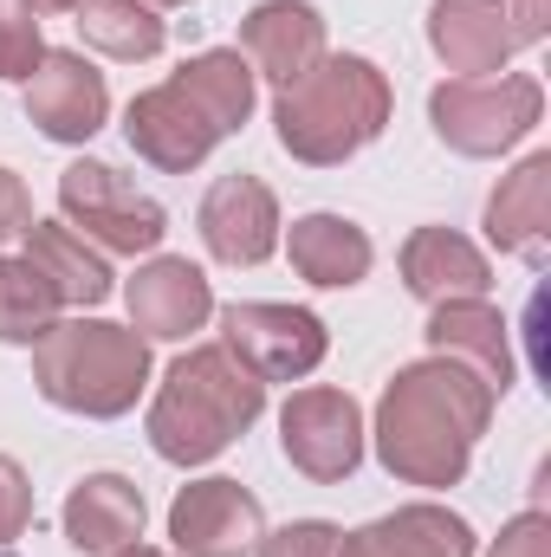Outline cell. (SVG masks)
<instances>
[{
    "label": "cell",
    "mask_w": 551,
    "mask_h": 557,
    "mask_svg": "<svg viewBox=\"0 0 551 557\" xmlns=\"http://www.w3.org/2000/svg\"><path fill=\"white\" fill-rule=\"evenodd\" d=\"M46 311H52V285L33 273L26 260H0V337H46Z\"/></svg>",
    "instance_id": "cell-17"
},
{
    "label": "cell",
    "mask_w": 551,
    "mask_h": 557,
    "mask_svg": "<svg viewBox=\"0 0 551 557\" xmlns=\"http://www.w3.org/2000/svg\"><path fill=\"white\" fill-rule=\"evenodd\" d=\"M46 396L65 403V409H91V416H118L131 409L143 389V344L118 324H65V331H46Z\"/></svg>",
    "instance_id": "cell-4"
},
{
    "label": "cell",
    "mask_w": 551,
    "mask_h": 557,
    "mask_svg": "<svg viewBox=\"0 0 551 557\" xmlns=\"http://www.w3.org/2000/svg\"><path fill=\"white\" fill-rule=\"evenodd\" d=\"M59 195H65V214H78L98 240H111V247H124V253L162 240V208L143 201V195H131L105 162L65 169V188H59Z\"/></svg>",
    "instance_id": "cell-5"
},
{
    "label": "cell",
    "mask_w": 551,
    "mask_h": 557,
    "mask_svg": "<svg viewBox=\"0 0 551 557\" xmlns=\"http://www.w3.org/2000/svg\"><path fill=\"white\" fill-rule=\"evenodd\" d=\"M175 545L188 557H241L260 539V506L234 486V480H208V486H188L175 499Z\"/></svg>",
    "instance_id": "cell-6"
},
{
    "label": "cell",
    "mask_w": 551,
    "mask_h": 557,
    "mask_svg": "<svg viewBox=\"0 0 551 557\" xmlns=\"http://www.w3.org/2000/svg\"><path fill=\"white\" fill-rule=\"evenodd\" d=\"M254 416H260V383L247 370H234L228 350H201V357L175 363L149 428H156V447L169 460H208Z\"/></svg>",
    "instance_id": "cell-2"
},
{
    "label": "cell",
    "mask_w": 551,
    "mask_h": 557,
    "mask_svg": "<svg viewBox=\"0 0 551 557\" xmlns=\"http://www.w3.org/2000/svg\"><path fill=\"white\" fill-rule=\"evenodd\" d=\"M33 7H72V0H33Z\"/></svg>",
    "instance_id": "cell-22"
},
{
    "label": "cell",
    "mask_w": 551,
    "mask_h": 557,
    "mask_svg": "<svg viewBox=\"0 0 551 557\" xmlns=\"http://www.w3.org/2000/svg\"><path fill=\"white\" fill-rule=\"evenodd\" d=\"M247 39H254V52L273 65L279 78H298V65L318 52V20H311V7H260L254 20H247Z\"/></svg>",
    "instance_id": "cell-15"
},
{
    "label": "cell",
    "mask_w": 551,
    "mask_h": 557,
    "mask_svg": "<svg viewBox=\"0 0 551 557\" xmlns=\"http://www.w3.org/2000/svg\"><path fill=\"white\" fill-rule=\"evenodd\" d=\"M78 26H85V39H98L118 59H149L162 46V20L149 7H137V0H85Z\"/></svg>",
    "instance_id": "cell-16"
},
{
    "label": "cell",
    "mask_w": 551,
    "mask_h": 557,
    "mask_svg": "<svg viewBox=\"0 0 551 557\" xmlns=\"http://www.w3.org/2000/svg\"><path fill=\"white\" fill-rule=\"evenodd\" d=\"M228 331L241 350L260 357L267 376H292V370H311L325 337H318V318L305 311H279V305H234L228 311Z\"/></svg>",
    "instance_id": "cell-9"
},
{
    "label": "cell",
    "mask_w": 551,
    "mask_h": 557,
    "mask_svg": "<svg viewBox=\"0 0 551 557\" xmlns=\"http://www.w3.org/2000/svg\"><path fill=\"white\" fill-rule=\"evenodd\" d=\"M201 234H208V247L221 253V260H267L273 253V195L260 188V182H247V175H228L215 195H208V208H201Z\"/></svg>",
    "instance_id": "cell-7"
},
{
    "label": "cell",
    "mask_w": 551,
    "mask_h": 557,
    "mask_svg": "<svg viewBox=\"0 0 551 557\" xmlns=\"http://www.w3.org/2000/svg\"><path fill=\"white\" fill-rule=\"evenodd\" d=\"M285 454L311 473H351L357 460V409L344 396H298L285 409Z\"/></svg>",
    "instance_id": "cell-10"
},
{
    "label": "cell",
    "mask_w": 551,
    "mask_h": 557,
    "mask_svg": "<svg viewBox=\"0 0 551 557\" xmlns=\"http://www.w3.org/2000/svg\"><path fill=\"white\" fill-rule=\"evenodd\" d=\"M65 532H72V545L78 552H118V545H131L143 532V499L131 480H118V473H105V480H85L78 493H72V506H65Z\"/></svg>",
    "instance_id": "cell-11"
},
{
    "label": "cell",
    "mask_w": 551,
    "mask_h": 557,
    "mask_svg": "<svg viewBox=\"0 0 551 557\" xmlns=\"http://www.w3.org/2000/svg\"><path fill=\"white\" fill-rule=\"evenodd\" d=\"M39 59V33H33V13H20L13 0H0V78H26Z\"/></svg>",
    "instance_id": "cell-18"
},
{
    "label": "cell",
    "mask_w": 551,
    "mask_h": 557,
    "mask_svg": "<svg viewBox=\"0 0 551 557\" xmlns=\"http://www.w3.org/2000/svg\"><path fill=\"white\" fill-rule=\"evenodd\" d=\"M292 260L305 267V278H318V285H351V278L370 267V247H364V234H351L344 221L311 214V221H298V234H292Z\"/></svg>",
    "instance_id": "cell-14"
},
{
    "label": "cell",
    "mask_w": 551,
    "mask_h": 557,
    "mask_svg": "<svg viewBox=\"0 0 551 557\" xmlns=\"http://www.w3.org/2000/svg\"><path fill=\"white\" fill-rule=\"evenodd\" d=\"M131 311L143 318V331H156V337H182V331L201 324V311H208V285H201L195 267L162 260V267H149V273L131 285Z\"/></svg>",
    "instance_id": "cell-12"
},
{
    "label": "cell",
    "mask_w": 551,
    "mask_h": 557,
    "mask_svg": "<svg viewBox=\"0 0 551 557\" xmlns=\"http://www.w3.org/2000/svg\"><path fill=\"white\" fill-rule=\"evenodd\" d=\"M20 525H26V486H20L13 460H0V539L20 532Z\"/></svg>",
    "instance_id": "cell-20"
},
{
    "label": "cell",
    "mask_w": 551,
    "mask_h": 557,
    "mask_svg": "<svg viewBox=\"0 0 551 557\" xmlns=\"http://www.w3.org/2000/svg\"><path fill=\"white\" fill-rule=\"evenodd\" d=\"M267 557H338V532L331 525H292L267 545Z\"/></svg>",
    "instance_id": "cell-19"
},
{
    "label": "cell",
    "mask_w": 551,
    "mask_h": 557,
    "mask_svg": "<svg viewBox=\"0 0 551 557\" xmlns=\"http://www.w3.org/2000/svg\"><path fill=\"white\" fill-rule=\"evenodd\" d=\"M33 117H39V131L46 137H91L98 124H105V78L85 65V59H72V52H52L46 59V72L33 78Z\"/></svg>",
    "instance_id": "cell-8"
},
{
    "label": "cell",
    "mask_w": 551,
    "mask_h": 557,
    "mask_svg": "<svg viewBox=\"0 0 551 557\" xmlns=\"http://www.w3.org/2000/svg\"><path fill=\"white\" fill-rule=\"evenodd\" d=\"M377 117H383V85L364 59H338L325 65V78H298L279 98V137L311 162H331L377 137Z\"/></svg>",
    "instance_id": "cell-3"
},
{
    "label": "cell",
    "mask_w": 551,
    "mask_h": 557,
    "mask_svg": "<svg viewBox=\"0 0 551 557\" xmlns=\"http://www.w3.org/2000/svg\"><path fill=\"white\" fill-rule=\"evenodd\" d=\"M254 104V78H247V59L234 52H208L195 65H182L175 85L149 91L131 104V143L143 156L182 169L195 156H208V143H221Z\"/></svg>",
    "instance_id": "cell-1"
},
{
    "label": "cell",
    "mask_w": 551,
    "mask_h": 557,
    "mask_svg": "<svg viewBox=\"0 0 551 557\" xmlns=\"http://www.w3.org/2000/svg\"><path fill=\"white\" fill-rule=\"evenodd\" d=\"M33 234V247H26V267L52 285V298H72V305H98L105 292H111V273H105V260L98 253H85L65 227H26Z\"/></svg>",
    "instance_id": "cell-13"
},
{
    "label": "cell",
    "mask_w": 551,
    "mask_h": 557,
    "mask_svg": "<svg viewBox=\"0 0 551 557\" xmlns=\"http://www.w3.org/2000/svg\"><path fill=\"white\" fill-rule=\"evenodd\" d=\"M20 227H33V221H26V195H20V182L0 169V240L20 234Z\"/></svg>",
    "instance_id": "cell-21"
}]
</instances>
